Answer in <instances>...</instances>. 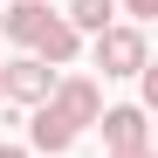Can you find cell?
Masks as SVG:
<instances>
[{"mask_svg": "<svg viewBox=\"0 0 158 158\" xmlns=\"http://www.w3.org/2000/svg\"><path fill=\"white\" fill-rule=\"evenodd\" d=\"M89 55L103 76H138L151 62V48H144V28H131V21H110L103 35H89Z\"/></svg>", "mask_w": 158, "mask_h": 158, "instance_id": "6da1fadb", "label": "cell"}, {"mask_svg": "<svg viewBox=\"0 0 158 158\" xmlns=\"http://www.w3.org/2000/svg\"><path fill=\"white\" fill-rule=\"evenodd\" d=\"M48 89H55V69H48V62H35V55H14L7 69H0V103H14V110L48 103Z\"/></svg>", "mask_w": 158, "mask_h": 158, "instance_id": "7a4b0ae2", "label": "cell"}, {"mask_svg": "<svg viewBox=\"0 0 158 158\" xmlns=\"http://www.w3.org/2000/svg\"><path fill=\"white\" fill-rule=\"evenodd\" d=\"M48 110H55V117H69L76 131H83V124H96V117H103V89L89 83V76H55Z\"/></svg>", "mask_w": 158, "mask_h": 158, "instance_id": "3957f363", "label": "cell"}, {"mask_svg": "<svg viewBox=\"0 0 158 158\" xmlns=\"http://www.w3.org/2000/svg\"><path fill=\"white\" fill-rule=\"evenodd\" d=\"M48 14H55L48 0H7V7H0V35L28 55V48L41 41V28H48Z\"/></svg>", "mask_w": 158, "mask_h": 158, "instance_id": "277c9868", "label": "cell"}, {"mask_svg": "<svg viewBox=\"0 0 158 158\" xmlns=\"http://www.w3.org/2000/svg\"><path fill=\"white\" fill-rule=\"evenodd\" d=\"M76 138H83V131H76L69 117H55L48 103H35V110H28V151H41V158H62Z\"/></svg>", "mask_w": 158, "mask_h": 158, "instance_id": "5b68a950", "label": "cell"}, {"mask_svg": "<svg viewBox=\"0 0 158 158\" xmlns=\"http://www.w3.org/2000/svg\"><path fill=\"white\" fill-rule=\"evenodd\" d=\"M96 124H103V144H110V151H138V144H151V124H144L138 103H117V110H103Z\"/></svg>", "mask_w": 158, "mask_h": 158, "instance_id": "8992f818", "label": "cell"}, {"mask_svg": "<svg viewBox=\"0 0 158 158\" xmlns=\"http://www.w3.org/2000/svg\"><path fill=\"white\" fill-rule=\"evenodd\" d=\"M28 55H35V62H48V69H69L76 55H83V35H76L62 14H48V28H41V41L28 48Z\"/></svg>", "mask_w": 158, "mask_h": 158, "instance_id": "52a82bcc", "label": "cell"}, {"mask_svg": "<svg viewBox=\"0 0 158 158\" xmlns=\"http://www.w3.org/2000/svg\"><path fill=\"white\" fill-rule=\"evenodd\" d=\"M62 21H69L76 35H103V28L117 21V0H69V7H62Z\"/></svg>", "mask_w": 158, "mask_h": 158, "instance_id": "ba28073f", "label": "cell"}, {"mask_svg": "<svg viewBox=\"0 0 158 158\" xmlns=\"http://www.w3.org/2000/svg\"><path fill=\"white\" fill-rule=\"evenodd\" d=\"M124 14H131V28H144V21L158 14V0H124Z\"/></svg>", "mask_w": 158, "mask_h": 158, "instance_id": "9c48e42d", "label": "cell"}, {"mask_svg": "<svg viewBox=\"0 0 158 158\" xmlns=\"http://www.w3.org/2000/svg\"><path fill=\"white\" fill-rule=\"evenodd\" d=\"M110 158H158V151H151V144H138V151H110Z\"/></svg>", "mask_w": 158, "mask_h": 158, "instance_id": "30bf717a", "label": "cell"}, {"mask_svg": "<svg viewBox=\"0 0 158 158\" xmlns=\"http://www.w3.org/2000/svg\"><path fill=\"white\" fill-rule=\"evenodd\" d=\"M0 158H28V144H0Z\"/></svg>", "mask_w": 158, "mask_h": 158, "instance_id": "8fae6325", "label": "cell"}]
</instances>
